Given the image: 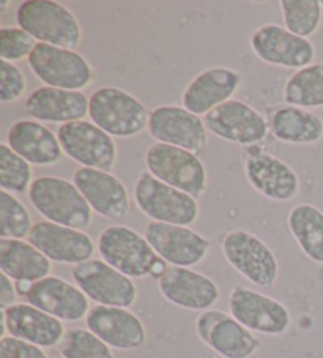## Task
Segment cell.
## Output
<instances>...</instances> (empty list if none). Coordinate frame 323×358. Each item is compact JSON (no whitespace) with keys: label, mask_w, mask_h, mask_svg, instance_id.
I'll return each instance as SVG.
<instances>
[{"label":"cell","mask_w":323,"mask_h":358,"mask_svg":"<svg viewBox=\"0 0 323 358\" xmlns=\"http://www.w3.org/2000/svg\"><path fill=\"white\" fill-rule=\"evenodd\" d=\"M29 201L51 223L78 231L89 229L92 224L93 210L89 202L76 185L65 178L54 176L35 178L29 188Z\"/></svg>","instance_id":"cell-1"},{"label":"cell","mask_w":323,"mask_h":358,"mask_svg":"<svg viewBox=\"0 0 323 358\" xmlns=\"http://www.w3.org/2000/svg\"><path fill=\"white\" fill-rule=\"evenodd\" d=\"M16 21L22 30L45 45L76 51L82 41L78 17L65 5L54 0L22 2L17 8Z\"/></svg>","instance_id":"cell-2"},{"label":"cell","mask_w":323,"mask_h":358,"mask_svg":"<svg viewBox=\"0 0 323 358\" xmlns=\"http://www.w3.org/2000/svg\"><path fill=\"white\" fill-rule=\"evenodd\" d=\"M90 120L113 138H133L148 127L150 114L144 103L119 87L93 92L89 103Z\"/></svg>","instance_id":"cell-3"},{"label":"cell","mask_w":323,"mask_h":358,"mask_svg":"<svg viewBox=\"0 0 323 358\" xmlns=\"http://www.w3.org/2000/svg\"><path fill=\"white\" fill-rule=\"evenodd\" d=\"M96 248L104 262L131 280L153 275L161 262L145 236L122 224L106 227L99 234Z\"/></svg>","instance_id":"cell-4"},{"label":"cell","mask_w":323,"mask_h":358,"mask_svg":"<svg viewBox=\"0 0 323 358\" xmlns=\"http://www.w3.org/2000/svg\"><path fill=\"white\" fill-rule=\"evenodd\" d=\"M134 202L155 223L189 227L199 218L197 199L158 180L150 172H142L136 180Z\"/></svg>","instance_id":"cell-5"},{"label":"cell","mask_w":323,"mask_h":358,"mask_svg":"<svg viewBox=\"0 0 323 358\" xmlns=\"http://www.w3.org/2000/svg\"><path fill=\"white\" fill-rule=\"evenodd\" d=\"M147 171L169 187L202 197L207 189V171L202 159L180 147L155 142L145 152Z\"/></svg>","instance_id":"cell-6"},{"label":"cell","mask_w":323,"mask_h":358,"mask_svg":"<svg viewBox=\"0 0 323 358\" xmlns=\"http://www.w3.org/2000/svg\"><path fill=\"white\" fill-rule=\"evenodd\" d=\"M221 250L227 264L254 286L270 289L276 284L279 278L278 257L270 246L252 232L237 229L226 234Z\"/></svg>","instance_id":"cell-7"},{"label":"cell","mask_w":323,"mask_h":358,"mask_svg":"<svg viewBox=\"0 0 323 358\" xmlns=\"http://www.w3.org/2000/svg\"><path fill=\"white\" fill-rule=\"evenodd\" d=\"M27 60L34 75L48 87L80 92L93 79L92 65L71 49L38 43Z\"/></svg>","instance_id":"cell-8"},{"label":"cell","mask_w":323,"mask_h":358,"mask_svg":"<svg viewBox=\"0 0 323 358\" xmlns=\"http://www.w3.org/2000/svg\"><path fill=\"white\" fill-rule=\"evenodd\" d=\"M71 276L87 299L95 301L96 305L129 310V306L138 300V287L131 278L110 267L103 259H90L74 265Z\"/></svg>","instance_id":"cell-9"},{"label":"cell","mask_w":323,"mask_h":358,"mask_svg":"<svg viewBox=\"0 0 323 358\" xmlns=\"http://www.w3.org/2000/svg\"><path fill=\"white\" fill-rule=\"evenodd\" d=\"M229 314L250 331L266 336L284 335L292 325V314L281 301L240 284L229 294Z\"/></svg>","instance_id":"cell-10"},{"label":"cell","mask_w":323,"mask_h":358,"mask_svg":"<svg viewBox=\"0 0 323 358\" xmlns=\"http://www.w3.org/2000/svg\"><path fill=\"white\" fill-rule=\"evenodd\" d=\"M57 138L68 158L82 168L109 172L117 159V145L109 136L93 122L79 120L60 125Z\"/></svg>","instance_id":"cell-11"},{"label":"cell","mask_w":323,"mask_h":358,"mask_svg":"<svg viewBox=\"0 0 323 358\" xmlns=\"http://www.w3.org/2000/svg\"><path fill=\"white\" fill-rule=\"evenodd\" d=\"M196 333L207 348L222 358H251L262 345L260 339L232 314L220 310L199 314Z\"/></svg>","instance_id":"cell-12"},{"label":"cell","mask_w":323,"mask_h":358,"mask_svg":"<svg viewBox=\"0 0 323 358\" xmlns=\"http://www.w3.org/2000/svg\"><path fill=\"white\" fill-rule=\"evenodd\" d=\"M147 131L157 142L180 147L194 155L202 153L208 142V129L201 117L173 104L152 110Z\"/></svg>","instance_id":"cell-13"},{"label":"cell","mask_w":323,"mask_h":358,"mask_svg":"<svg viewBox=\"0 0 323 358\" xmlns=\"http://www.w3.org/2000/svg\"><path fill=\"white\" fill-rule=\"evenodd\" d=\"M144 236L161 261L173 267H194L210 251L208 240L188 226L152 221L145 226Z\"/></svg>","instance_id":"cell-14"},{"label":"cell","mask_w":323,"mask_h":358,"mask_svg":"<svg viewBox=\"0 0 323 358\" xmlns=\"http://www.w3.org/2000/svg\"><path fill=\"white\" fill-rule=\"evenodd\" d=\"M158 289L169 303L189 311H208L218 303L221 292L211 278L186 267L167 265L158 278Z\"/></svg>","instance_id":"cell-15"},{"label":"cell","mask_w":323,"mask_h":358,"mask_svg":"<svg viewBox=\"0 0 323 358\" xmlns=\"http://www.w3.org/2000/svg\"><path fill=\"white\" fill-rule=\"evenodd\" d=\"M203 123L210 133L238 145H254L268 134V122L250 104L229 100L203 115Z\"/></svg>","instance_id":"cell-16"},{"label":"cell","mask_w":323,"mask_h":358,"mask_svg":"<svg viewBox=\"0 0 323 358\" xmlns=\"http://www.w3.org/2000/svg\"><path fill=\"white\" fill-rule=\"evenodd\" d=\"M251 49L265 64L296 71L313 65L315 59L313 43L276 24L259 27L251 36Z\"/></svg>","instance_id":"cell-17"},{"label":"cell","mask_w":323,"mask_h":358,"mask_svg":"<svg viewBox=\"0 0 323 358\" xmlns=\"http://www.w3.org/2000/svg\"><path fill=\"white\" fill-rule=\"evenodd\" d=\"M27 240L51 262L79 265L95 255V243L89 234L51 221L35 223Z\"/></svg>","instance_id":"cell-18"},{"label":"cell","mask_w":323,"mask_h":358,"mask_svg":"<svg viewBox=\"0 0 323 358\" xmlns=\"http://www.w3.org/2000/svg\"><path fill=\"white\" fill-rule=\"evenodd\" d=\"M24 299L26 303L51 314L62 322H78L85 319L90 311L89 299L76 284L52 275L30 284Z\"/></svg>","instance_id":"cell-19"},{"label":"cell","mask_w":323,"mask_h":358,"mask_svg":"<svg viewBox=\"0 0 323 358\" xmlns=\"http://www.w3.org/2000/svg\"><path fill=\"white\" fill-rule=\"evenodd\" d=\"M87 330L117 350H136L147 339L142 320L128 308L95 305L85 317Z\"/></svg>","instance_id":"cell-20"},{"label":"cell","mask_w":323,"mask_h":358,"mask_svg":"<svg viewBox=\"0 0 323 358\" xmlns=\"http://www.w3.org/2000/svg\"><path fill=\"white\" fill-rule=\"evenodd\" d=\"M80 194L99 217L110 221L123 220L129 212L128 189L119 177L106 171L79 168L73 176Z\"/></svg>","instance_id":"cell-21"},{"label":"cell","mask_w":323,"mask_h":358,"mask_svg":"<svg viewBox=\"0 0 323 358\" xmlns=\"http://www.w3.org/2000/svg\"><path fill=\"white\" fill-rule=\"evenodd\" d=\"M13 336L38 348H57L65 336L64 322L29 303L2 310V336Z\"/></svg>","instance_id":"cell-22"},{"label":"cell","mask_w":323,"mask_h":358,"mask_svg":"<svg viewBox=\"0 0 323 358\" xmlns=\"http://www.w3.org/2000/svg\"><path fill=\"white\" fill-rule=\"evenodd\" d=\"M245 174L251 187L270 201L287 202L300 193V178L282 159L257 152L245 159Z\"/></svg>","instance_id":"cell-23"},{"label":"cell","mask_w":323,"mask_h":358,"mask_svg":"<svg viewBox=\"0 0 323 358\" xmlns=\"http://www.w3.org/2000/svg\"><path fill=\"white\" fill-rule=\"evenodd\" d=\"M241 75L232 68H208L192 79L182 95L185 109L196 115H207L210 110L231 100L241 84Z\"/></svg>","instance_id":"cell-24"},{"label":"cell","mask_w":323,"mask_h":358,"mask_svg":"<svg viewBox=\"0 0 323 358\" xmlns=\"http://www.w3.org/2000/svg\"><path fill=\"white\" fill-rule=\"evenodd\" d=\"M90 98L84 92L40 87L26 100V113L38 122L71 123L84 120L89 115Z\"/></svg>","instance_id":"cell-25"},{"label":"cell","mask_w":323,"mask_h":358,"mask_svg":"<svg viewBox=\"0 0 323 358\" xmlns=\"http://www.w3.org/2000/svg\"><path fill=\"white\" fill-rule=\"evenodd\" d=\"M7 144L27 163L51 166L60 162L62 145L57 134L35 120H17L7 133Z\"/></svg>","instance_id":"cell-26"},{"label":"cell","mask_w":323,"mask_h":358,"mask_svg":"<svg viewBox=\"0 0 323 358\" xmlns=\"http://www.w3.org/2000/svg\"><path fill=\"white\" fill-rule=\"evenodd\" d=\"M52 262L32 243L0 238V271L15 282H36L51 276Z\"/></svg>","instance_id":"cell-27"},{"label":"cell","mask_w":323,"mask_h":358,"mask_svg":"<svg viewBox=\"0 0 323 358\" xmlns=\"http://www.w3.org/2000/svg\"><path fill=\"white\" fill-rule=\"evenodd\" d=\"M275 138L285 144L308 145L323 138V120L315 113L296 106L278 108L270 117Z\"/></svg>","instance_id":"cell-28"},{"label":"cell","mask_w":323,"mask_h":358,"mask_svg":"<svg viewBox=\"0 0 323 358\" xmlns=\"http://www.w3.org/2000/svg\"><path fill=\"white\" fill-rule=\"evenodd\" d=\"M289 231L313 262L323 264V213L313 203H300L290 210Z\"/></svg>","instance_id":"cell-29"},{"label":"cell","mask_w":323,"mask_h":358,"mask_svg":"<svg viewBox=\"0 0 323 358\" xmlns=\"http://www.w3.org/2000/svg\"><path fill=\"white\" fill-rule=\"evenodd\" d=\"M287 106L323 108V64H313L295 71L284 85Z\"/></svg>","instance_id":"cell-30"},{"label":"cell","mask_w":323,"mask_h":358,"mask_svg":"<svg viewBox=\"0 0 323 358\" xmlns=\"http://www.w3.org/2000/svg\"><path fill=\"white\" fill-rule=\"evenodd\" d=\"M322 10L320 0H282L281 2L285 29L301 38H309L319 30Z\"/></svg>","instance_id":"cell-31"},{"label":"cell","mask_w":323,"mask_h":358,"mask_svg":"<svg viewBox=\"0 0 323 358\" xmlns=\"http://www.w3.org/2000/svg\"><path fill=\"white\" fill-rule=\"evenodd\" d=\"M57 350L64 358H115L113 349L87 329H68Z\"/></svg>","instance_id":"cell-32"},{"label":"cell","mask_w":323,"mask_h":358,"mask_svg":"<svg viewBox=\"0 0 323 358\" xmlns=\"http://www.w3.org/2000/svg\"><path fill=\"white\" fill-rule=\"evenodd\" d=\"M32 227V217L21 201L7 191H0V238L24 240Z\"/></svg>","instance_id":"cell-33"},{"label":"cell","mask_w":323,"mask_h":358,"mask_svg":"<svg viewBox=\"0 0 323 358\" xmlns=\"http://www.w3.org/2000/svg\"><path fill=\"white\" fill-rule=\"evenodd\" d=\"M32 185L30 163L10 149L8 144H0V187L11 194H21Z\"/></svg>","instance_id":"cell-34"},{"label":"cell","mask_w":323,"mask_h":358,"mask_svg":"<svg viewBox=\"0 0 323 358\" xmlns=\"http://www.w3.org/2000/svg\"><path fill=\"white\" fill-rule=\"evenodd\" d=\"M38 41L21 27L0 29V57L2 60L11 62V64L21 62L30 57Z\"/></svg>","instance_id":"cell-35"},{"label":"cell","mask_w":323,"mask_h":358,"mask_svg":"<svg viewBox=\"0 0 323 358\" xmlns=\"http://www.w3.org/2000/svg\"><path fill=\"white\" fill-rule=\"evenodd\" d=\"M27 90V81L22 71L11 62H0V101L13 103L21 100Z\"/></svg>","instance_id":"cell-36"},{"label":"cell","mask_w":323,"mask_h":358,"mask_svg":"<svg viewBox=\"0 0 323 358\" xmlns=\"http://www.w3.org/2000/svg\"><path fill=\"white\" fill-rule=\"evenodd\" d=\"M0 358H49L43 348L13 336L0 338Z\"/></svg>","instance_id":"cell-37"},{"label":"cell","mask_w":323,"mask_h":358,"mask_svg":"<svg viewBox=\"0 0 323 358\" xmlns=\"http://www.w3.org/2000/svg\"><path fill=\"white\" fill-rule=\"evenodd\" d=\"M16 300L17 291L15 281L7 275L0 273V308H2V310H7V308L16 305Z\"/></svg>","instance_id":"cell-38"},{"label":"cell","mask_w":323,"mask_h":358,"mask_svg":"<svg viewBox=\"0 0 323 358\" xmlns=\"http://www.w3.org/2000/svg\"><path fill=\"white\" fill-rule=\"evenodd\" d=\"M52 358H64L62 355H55V357H52Z\"/></svg>","instance_id":"cell-39"}]
</instances>
